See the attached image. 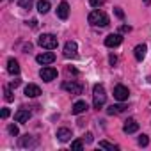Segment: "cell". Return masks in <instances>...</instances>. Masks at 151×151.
Wrapping results in <instances>:
<instances>
[{
  "label": "cell",
  "instance_id": "1",
  "mask_svg": "<svg viewBox=\"0 0 151 151\" xmlns=\"http://www.w3.org/2000/svg\"><path fill=\"white\" fill-rule=\"evenodd\" d=\"M105 101H107V93H105V87H103L101 84H96V86L93 87V105H94V109H96V110L103 109Z\"/></svg>",
  "mask_w": 151,
  "mask_h": 151
},
{
  "label": "cell",
  "instance_id": "2",
  "mask_svg": "<svg viewBox=\"0 0 151 151\" xmlns=\"http://www.w3.org/2000/svg\"><path fill=\"white\" fill-rule=\"evenodd\" d=\"M89 23L91 25H96V27H107L109 25V16L103 13V11H91L89 13Z\"/></svg>",
  "mask_w": 151,
  "mask_h": 151
},
{
  "label": "cell",
  "instance_id": "3",
  "mask_svg": "<svg viewBox=\"0 0 151 151\" xmlns=\"http://www.w3.org/2000/svg\"><path fill=\"white\" fill-rule=\"evenodd\" d=\"M37 43H39V46L41 48H45V50H53V48H57V37L53 36V34H43V36H39V39H37Z\"/></svg>",
  "mask_w": 151,
  "mask_h": 151
},
{
  "label": "cell",
  "instance_id": "4",
  "mask_svg": "<svg viewBox=\"0 0 151 151\" xmlns=\"http://www.w3.org/2000/svg\"><path fill=\"white\" fill-rule=\"evenodd\" d=\"M39 77H41L45 82H52V80L57 78V69L52 68V66H46V68H43V69L39 71Z\"/></svg>",
  "mask_w": 151,
  "mask_h": 151
},
{
  "label": "cell",
  "instance_id": "5",
  "mask_svg": "<svg viewBox=\"0 0 151 151\" xmlns=\"http://www.w3.org/2000/svg\"><path fill=\"white\" fill-rule=\"evenodd\" d=\"M62 89L64 91H68V93H71V94H82V91H84V86L82 84H78V82H64L62 84Z\"/></svg>",
  "mask_w": 151,
  "mask_h": 151
},
{
  "label": "cell",
  "instance_id": "6",
  "mask_svg": "<svg viewBox=\"0 0 151 151\" xmlns=\"http://www.w3.org/2000/svg\"><path fill=\"white\" fill-rule=\"evenodd\" d=\"M128 96H130L128 87H124V86H116V87H114V98H116L117 101H126Z\"/></svg>",
  "mask_w": 151,
  "mask_h": 151
},
{
  "label": "cell",
  "instance_id": "7",
  "mask_svg": "<svg viewBox=\"0 0 151 151\" xmlns=\"http://www.w3.org/2000/svg\"><path fill=\"white\" fill-rule=\"evenodd\" d=\"M121 43H123V36L121 34H109L105 37V46H109V48H116Z\"/></svg>",
  "mask_w": 151,
  "mask_h": 151
},
{
  "label": "cell",
  "instance_id": "8",
  "mask_svg": "<svg viewBox=\"0 0 151 151\" xmlns=\"http://www.w3.org/2000/svg\"><path fill=\"white\" fill-rule=\"evenodd\" d=\"M77 52H78V46H77L75 41H68L64 45V57L73 59V57H77Z\"/></svg>",
  "mask_w": 151,
  "mask_h": 151
},
{
  "label": "cell",
  "instance_id": "9",
  "mask_svg": "<svg viewBox=\"0 0 151 151\" xmlns=\"http://www.w3.org/2000/svg\"><path fill=\"white\" fill-rule=\"evenodd\" d=\"M36 60H37L39 64H43V66L52 64V62L55 60V53H53V52H45V53H39V55L36 57Z\"/></svg>",
  "mask_w": 151,
  "mask_h": 151
},
{
  "label": "cell",
  "instance_id": "10",
  "mask_svg": "<svg viewBox=\"0 0 151 151\" xmlns=\"http://www.w3.org/2000/svg\"><path fill=\"white\" fill-rule=\"evenodd\" d=\"M137 130H139V123H137L135 119L130 117V119L124 121V124H123V132H124V133H135Z\"/></svg>",
  "mask_w": 151,
  "mask_h": 151
},
{
  "label": "cell",
  "instance_id": "11",
  "mask_svg": "<svg viewBox=\"0 0 151 151\" xmlns=\"http://www.w3.org/2000/svg\"><path fill=\"white\" fill-rule=\"evenodd\" d=\"M57 16H59L60 20H66V18L69 16V6H68V2H60V4H59V7H57Z\"/></svg>",
  "mask_w": 151,
  "mask_h": 151
},
{
  "label": "cell",
  "instance_id": "12",
  "mask_svg": "<svg viewBox=\"0 0 151 151\" xmlns=\"http://www.w3.org/2000/svg\"><path fill=\"white\" fill-rule=\"evenodd\" d=\"M25 94H27L29 98H37V96L41 94V89H39V86H36V84H29V86L25 87Z\"/></svg>",
  "mask_w": 151,
  "mask_h": 151
},
{
  "label": "cell",
  "instance_id": "13",
  "mask_svg": "<svg viewBox=\"0 0 151 151\" xmlns=\"http://www.w3.org/2000/svg\"><path fill=\"white\" fill-rule=\"evenodd\" d=\"M71 137H73V135H71V130H69V128H59V130H57V139H59L60 142H68Z\"/></svg>",
  "mask_w": 151,
  "mask_h": 151
},
{
  "label": "cell",
  "instance_id": "14",
  "mask_svg": "<svg viewBox=\"0 0 151 151\" xmlns=\"http://www.w3.org/2000/svg\"><path fill=\"white\" fill-rule=\"evenodd\" d=\"M36 144H37V140H36L32 135H29V133L20 139V146H22V147H32V146H36Z\"/></svg>",
  "mask_w": 151,
  "mask_h": 151
},
{
  "label": "cell",
  "instance_id": "15",
  "mask_svg": "<svg viewBox=\"0 0 151 151\" xmlns=\"http://www.w3.org/2000/svg\"><path fill=\"white\" fill-rule=\"evenodd\" d=\"M87 109H89V107H87V103L80 100V101H77V103H75V105H73V109H71V112H73L75 116H78V114H82V112H86Z\"/></svg>",
  "mask_w": 151,
  "mask_h": 151
},
{
  "label": "cell",
  "instance_id": "16",
  "mask_svg": "<svg viewBox=\"0 0 151 151\" xmlns=\"http://www.w3.org/2000/svg\"><path fill=\"white\" fill-rule=\"evenodd\" d=\"M146 52H147V46L142 43V45H137L135 46V50H133V53H135V59L137 60H142L144 57H146Z\"/></svg>",
  "mask_w": 151,
  "mask_h": 151
},
{
  "label": "cell",
  "instance_id": "17",
  "mask_svg": "<svg viewBox=\"0 0 151 151\" xmlns=\"http://www.w3.org/2000/svg\"><path fill=\"white\" fill-rule=\"evenodd\" d=\"M14 119H16V123H27L29 119H30V112L29 110H18L16 114H14Z\"/></svg>",
  "mask_w": 151,
  "mask_h": 151
},
{
  "label": "cell",
  "instance_id": "18",
  "mask_svg": "<svg viewBox=\"0 0 151 151\" xmlns=\"http://www.w3.org/2000/svg\"><path fill=\"white\" fill-rule=\"evenodd\" d=\"M7 71H9L11 75H18V73H20V64H18L16 59H9V60H7Z\"/></svg>",
  "mask_w": 151,
  "mask_h": 151
},
{
  "label": "cell",
  "instance_id": "19",
  "mask_svg": "<svg viewBox=\"0 0 151 151\" xmlns=\"http://www.w3.org/2000/svg\"><path fill=\"white\" fill-rule=\"evenodd\" d=\"M124 110H126L124 105H110V107L107 109V114H109V116H116V114H121V112H124Z\"/></svg>",
  "mask_w": 151,
  "mask_h": 151
},
{
  "label": "cell",
  "instance_id": "20",
  "mask_svg": "<svg viewBox=\"0 0 151 151\" xmlns=\"http://www.w3.org/2000/svg\"><path fill=\"white\" fill-rule=\"evenodd\" d=\"M37 11L41 14H46L50 11V2H48V0H39V2H37Z\"/></svg>",
  "mask_w": 151,
  "mask_h": 151
},
{
  "label": "cell",
  "instance_id": "21",
  "mask_svg": "<svg viewBox=\"0 0 151 151\" xmlns=\"http://www.w3.org/2000/svg\"><path fill=\"white\" fill-rule=\"evenodd\" d=\"M4 98H6V101H13V100H14L11 87H4Z\"/></svg>",
  "mask_w": 151,
  "mask_h": 151
},
{
  "label": "cell",
  "instance_id": "22",
  "mask_svg": "<svg viewBox=\"0 0 151 151\" xmlns=\"http://www.w3.org/2000/svg\"><path fill=\"white\" fill-rule=\"evenodd\" d=\"M137 142H139V146H142V147H146V146L149 144V137H147V135H140Z\"/></svg>",
  "mask_w": 151,
  "mask_h": 151
},
{
  "label": "cell",
  "instance_id": "23",
  "mask_svg": "<svg viewBox=\"0 0 151 151\" xmlns=\"http://www.w3.org/2000/svg\"><path fill=\"white\" fill-rule=\"evenodd\" d=\"M100 147H103V149H110V151L116 149V146L110 144V142H107V140H101V142H100Z\"/></svg>",
  "mask_w": 151,
  "mask_h": 151
},
{
  "label": "cell",
  "instance_id": "24",
  "mask_svg": "<svg viewBox=\"0 0 151 151\" xmlns=\"http://www.w3.org/2000/svg\"><path fill=\"white\" fill-rule=\"evenodd\" d=\"M20 7H23V9H30V6H32V0H20Z\"/></svg>",
  "mask_w": 151,
  "mask_h": 151
},
{
  "label": "cell",
  "instance_id": "25",
  "mask_svg": "<svg viewBox=\"0 0 151 151\" xmlns=\"http://www.w3.org/2000/svg\"><path fill=\"white\" fill-rule=\"evenodd\" d=\"M89 4H91V7H101L105 4V0H89Z\"/></svg>",
  "mask_w": 151,
  "mask_h": 151
},
{
  "label": "cell",
  "instance_id": "26",
  "mask_svg": "<svg viewBox=\"0 0 151 151\" xmlns=\"http://www.w3.org/2000/svg\"><path fill=\"white\" fill-rule=\"evenodd\" d=\"M71 147H73V149H82V147H84V142H82V140H73V142H71Z\"/></svg>",
  "mask_w": 151,
  "mask_h": 151
},
{
  "label": "cell",
  "instance_id": "27",
  "mask_svg": "<svg viewBox=\"0 0 151 151\" xmlns=\"http://www.w3.org/2000/svg\"><path fill=\"white\" fill-rule=\"evenodd\" d=\"M7 130H9V133H11V135H18V126H16V124H9V126H7Z\"/></svg>",
  "mask_w": 151,
  "mask_h": 151
},
{
  "label": "cell",
  "instance_id": "28",
  "mask_svg": "<svg viewBox=\"0 0 151 151\" xmlns=\"http://www.w3.org/2000/svg\"><path fill=\"white\" fill-rule=\"evenodd\" d=\"M9 114H11V110H9V109H2V119H7V117H9Z\"/></svg>",
  "mask_w": 151,
  "mask_h": 151
},
{
  "label": "cell",
  "instance_id": "29",
  "mask_svg": "<svg viewBox=\"0 0 151 151\" xmlns=\"http://www.w3.org/2000/svg\"><path fill=\"white\" fill-rule=\"evenodd\" d=\"M114 11H116V14H117V18H121V20H123V18H124V13H123V11H121V9H119V7H116V9H114Z\"/></svg>",
  "mask_w": 151,
  "mask_h": 151
},
{
  "label": "cell",
  "instance_id": "30",
  "mask_svg": "<svg viewBox=\"0 0 151 151\" xmlns=\"http://www.w3.org/2000/svg\"><path fill=\"white\" fill-rule=\"evenodd\" d=\"M130 30H132L130 25H121V32H130Z\"/></svg>",
  "mask_w": 151,
  "mask_h": 151
},
{
  "label": "cell",
  "instance_id": "31",
  "mask_svg": "<svg viewBox=\"0 0 151 151\" xmlns=\"http://www.w3.org/2000/svg\"><path fill=\"white\" fill-rule=\"evenodd\" d=\"M109 62H110V64L114 66V64L117 62V59H116V55H110V57H109Z\"/></svg>",
  "mask_w": 151,
  "mask_h": 151
},
{
  "label": "cell",
  "instance_id": "32",
  "mask_svg": "<svg viewBox=\"0 0 151 151\" xmlns=\"http://www.w3.org/2000/svg\"><path fill=\"white\" fill-rule=\"evenodd\" d=\"M20 84H22V82H20V78H16V80H13V82H11V87H18Z\"/></svg>",
  "mask_w": 151,
  "mask_h": 151
},
{
  "label": "cell",
  "instance_id": "33",
  "mask_svg": "<svg viewBox=\"0 0 151 151\" xmlns=\"http://www.w3.org/2000/svg\"><path fill=\"white\" fill-rule=\"evenodd\" d=\"M86 142H93V133H86Z\"/></svg>",
  "mask_w": 151,
  "mask_h": 151
},
{
  "label": "cell",
  "instance_id": "34",
  "mask_svg": "<svg viewBox=\"0 0 151 151\" xmlns=\"http://www.w3.org/2000/svg\"><path fill=\"white\" fill-rule=\"evenodd\" d=\"M149 2H151V0H144V4H146V6H147V4H149Z\"/></svg>",
  "mask_w": 151,
  "mask_h": 151
}]
</instances>
